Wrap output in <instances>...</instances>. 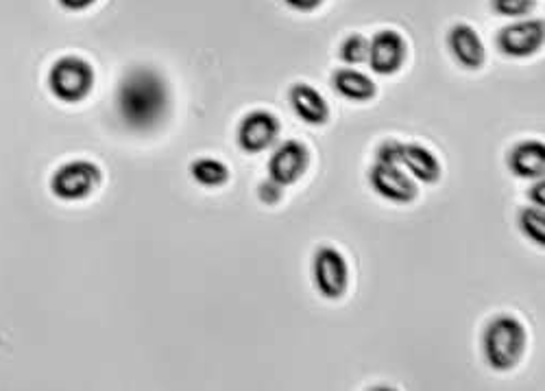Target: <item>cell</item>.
<instances>
[{"label":"cell","mask_w":545,"mask_h":391,"mask_svg":"<svg viewBox=\"0 0 545 391\" xmlns=\"http://www.w3.org/2000/svg\"><path fill=\"white\" fill-rule=\"evenodd\" d=\"M171 103V94L162 75L151 68H138L123 79L116 92V108L123 123L131 129H153L160 125Z\"/></svg>","instance_id":"6da1fadb"},{"label":"cell","mask_w":545,"mask_h":391,"mask_svg":"<svg viewBox=\"0 0 545 391\" xmlns=\"http://www.w3.org/2000/svg\"><path fill=\"white\" fill-rule=\"evenodd\" d=\"M526 328L513 315L493 317L489 326L484 328L482 352L489 367L495 372H508L517 367L526 352Z\"/></svg>","instance_id":"7a4b0ae2"},{"label":"cell","mask_w":545,"mask_h":391,"mask_svg":"<svg viewBox=\"0 0 545 391\" xmlns=\"http://www.w3.org/2000/svg\"><path fill=\"white\" fill-rule=\"evenodd\" d=\"M48 88L59 101L79 103L94 88V70L83 57L66 55L57 59L48 73Z\"/></svg>","instance_id":"3957f363"},{"label":"cell","mask_w":545,"mask_h":391,"mask_svg":"<svg viewBox=\"0 0 545 391\" xmlns=\"http://www.w3.org/2000/svg\"><path fill=\"white\" fill-rule=\"evenodd\" d=\"M101 182V171L90 160H72L59 167L51 177V191L57 199L79 201L94 193Z\"/></svg>","instance_id":"277c9868"},{"label":"cell","mask_w":545,"mask_h":391,"mask_svg":"<svg viewBox=\"0 0 545 391\" xmlns=\"http://www.w3.org/2000/svg\"><path fill=\"white\" fill-rule=\"evenodd\" d=\"M312 276L319 293L327 300H341L349 287V267L336 247H321L312 260Z\"/></svg>","instance_id":"5b68a950"},{"label":"cell","mask_w":545,"mask_h":391,"mask_svg":"<svg viewBox=\"0 0 545 391\" xmlns=\"http://www.w3.org/2000/svg\"><path fill=\"white\" fill-rule=\"evenodd\" d=\"M545 40L543 20H519L500 29L498 49L508 57L535 55Z\"/></svg>","instance_id":"8992f818"},{"label":"cell","mask_w":545,"mask_h":391,"mask_svg":"<svg viewBox=\"0 0 545 391\" xmlns=\"http://www.w3.org/2000/svg\"><path fill=\"white\" fill-rule=\"evenodd\" d=\"M367 62L373 73L395 75L406 62V42L402 35L393 29L378 31L369 40Z\"/></svg>","instance_id":"52a82bcc"},{"label":"cell","mask_w":545,"mask_h":391,"mask_svg":"<svg viewBox=\"0 0 545 391\" xmlns=\"http://www.w3.org/2000/svg\"><path fill=\"white\" fill-rule=\"evenodd\" d=\"M280 136V121L264 110L247 114L238 127V147L247 153H262Z\"/></svg>","instance_id":"ba28073f"},{"label":"cell","mask_w":545,"mask_h":391,"mask_svg":"<svg viewBox=\"0 0 545 391\" xmlns=\"http://www.w3.org/2000/svg\"><path fill=\"white\" fill-rule=\"evenodd\" d=\"M310 162V153L304 142L286 140L269 160V177L280 186H290L301 180Z\"/></svg>","instance_id":"9c48e42d"},{"label":"cell","mask_w":545,"mask_h":391,"mask_svg":"<svg viewBox=\"0 0 545 391\" xmlns=\"http://www.w3.org/2000/svg\"><path fill=\"white\" fill-rule=\"evenodd\" d=\"M369 182L375 193L395 204H410L417 197V184L395 164L375 162L369 171Z\"/></svg>","instance_id":"30bf717a"},{"label":"cell","mask_w":545,"mask_h":391,"mask_svg":"<svg viewBox=\"0 0 545 391\" xmlns=\"http://www.w3.org/2000/svg\"><path fill=\"white\" fill-rule=\"evenodd\" d=\"M447 46H450L454 59L463 68L480 70L484 66L487 51H484V44L474 27L469 25L452 27V31L447 33Z\"/></svg>","instance_id":"8fae6325"},{"label":"cell","mask_w":545,"mask_h":391,"mask_svg":"<svg viewBox=\"0 0 545 391\" xmlns=\"http://www.w3.org/2000/svg\"><path fill=\"white\" fill-rule=\"evenodd\" d=\"M508 169L522 180H541L545 175V145L539 140L517 142L508 153Z\"/></svg>","instance_id":"7c38bea8"},{"label":"cell","mask_w":545,"mask_h":391,"mask_svg":"<svg viewBox=\"0 0 545 391\" xmlns=\"http://www.w3.org/2000/svg\"><path fill=\"white\" fill-rule=\"evenodd\" d=\"M290 105L301 121L314 127L325 125L330 118V108H327L323 94L308 84H295L290 88Z\"/></svg>","instance_id":"4fadbf2b"},{"label":"cell","mask_w":545,"mask_h":391,"mask_svg":"<svg viewBox=\"0 0 545 391\" xmlns=\"http://www.w3.org/2000/svg\"><path fill=\"white\" fill-rule=\"evenodd\" d=\"M402 164L419 182L434 184L441 180V164L434 153L417 142H402Z\"/></svg>","instance_id":"5bb4252c"},{"label":"cell","mask_w":545,"mask_h":391,"mask_svg":"<svg viewBox=\"0 0 545 391\" xmlns=\"http://www.w3.org/2000/svg\"><path fill=\"white\" fill-rule=\"evenodd\" d=\"M332 86L343 99L354 103L371 101L375 97V90H378L371 77L354 68H338L332 75Z\"/></svg>","instance_id":"9a60e30c"},{"label":"cell","mask_w":545,"mask_h":391,"mask_svg":"<svg viewBox=\"0 0 545 391\" xmlns=\"http://www.w3.org/2000/svg\"><path fill=\"white\" fill-rule=\"evenodd\" d=\"M190 173H192V177H195L197 184L208 186V188L223 186L229 180V169L221 160H214V158L195 160L190 167Z\"/></svg>","instance_id":"2e32d148"},{"label":"cell","mask_w":545,"mask_h":391,"mask_svg":"<svg viewBox=\"0 0 545 391\" xmlns=\"http://www.w3.org/2000/svg\"><path fill=\"white\" fill-rule=\"evenodd\" d=\"M519 228L528 236L532 243L545 245V217H543V208H524L519 212Z\"/></svg>","instance_id":"e0dca14e"},{"label":"cell","mask_w":545,"mask_h":391,"mask_svg":"<svg viewBox=\"0 0 545 391\" xmlns=\"http://www.w3.org/2000/svg\"><path fill=\"white\" fill-rule=\"evenodd\" d=\"M369 57V40L360 33H351L341 44V59L349 66L365 64Z\"/></svg>","instance_id":"ac0fdd59"},{"label":"cell","mask_w":545,"mask_h":391,"mask_svg":"<svg viewBox=\"0 0 545 391\" xmlns=\"http://www.w3.org/2000/svg\"><path fill=\"white\" fill-rule=\"evenodd\" d=\"M493 11L504 18H524L528 16L535 0H493Z\"/></svg>","instance_id":"d6986e66"},{"label":"cell","mask_w":545,"mask_h":391,"mask_svg":"<svg viewBox=\"0 0 545 391\" xmlns=\"http://www.w3.org/2000/svg\"><path fill=\"white\" fill-rule=\"evenodd\" d=\"M378 162L395 164V167H399V164H402V142L397 140L382 142L378 149Z\"/></svg>","instance_id":"ffe728a7"},{"label":"cell","mask_w":545,"mask_h":391,"mask_svg":"<svg viewBox=\"0 0 545 391\" xmlns=\"http://www.w3.org/2000/svg\"><path fill=\"white\" fill-rule=\"evenodd\" d=\"M260 199L264 201V204H277V201L282 199V186L273 180L264 182L260 186Z\"/></svg>","instance_id":"44dd1931"},{"label":"cell","mask_w":545,"mask_h":391,"mask_svg":"<svg viewBox=\"0 0 545 391\" xmlns=\"http://www.w3.org/2000/svg\"><path fill=\"white\" fill-rule=\"evenodd\" d=\"M530 201L532 204H535L537 208H545V182H543V177L541 180L530 188V193H528Z\"/></svg>","instance_id":"7402d4cb"},{"label":"cell","mask_w":545,"mask_h":391,"mask_svg":"<svg viewBox=\"0 0 545 391\" xmlns=\"http://www.w3.org/2000/svg\"><path fill=\"white\" fill-rule=\"evenodd\" d=\"M284 3L290 9H297V11H314L317 7H321L323 0H284Z\"/></svg>","instance_id":"603a6c76"},{"label":"cell","mask_w":545,"mask_h":391,"mask_svg":"<svg viewBox=\"0 0 545 391\" xmlns=\"http://www.w3.org/2000/svg\"><path fill=\"white\" fill-rule=\"evenodd\" d=\"M96 3V0H59V5L68 11H83Z\"/></svg>","instance_id":"cb8c5ba5"}]
</instances>
